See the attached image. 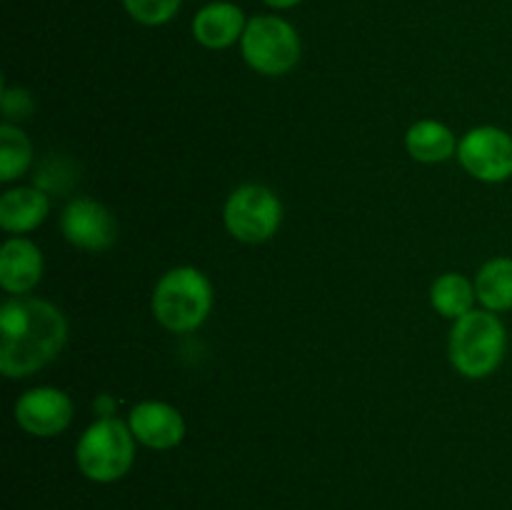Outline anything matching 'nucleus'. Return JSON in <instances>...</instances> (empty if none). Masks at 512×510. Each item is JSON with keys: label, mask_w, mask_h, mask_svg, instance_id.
Instances as JSON below:
<instances>
[{"label": "nucleus", "mask_w": 512, "mask_h": 510, "mask_svg": "<svg viewBox=\"0 0 512 510\" xmlns=\"http://www.w3.org/2000/svg\"><path fill=\"white\" fill-rule=\"evenodd\" d=\"M68 340V320L58 305L33 295H13L0 305V370L10 380L28 378L58 358Z\"/></svg>", "instance_id": "nucleus-1"}, {"label": "nucleus", "mask_w": 512, "mask_h": 510, "mask_svg": "<svg viewBox=\"0 0 512 510\" xmlns=\"http://www.w3.org/2000/svg\"><path fill=\"white\" fill-rule=\"evenodd\" d=\"M150 308L155 320L170 333H193L213 310V283L193 265L170 268L155 283Z\"/></svg>", "instance_id": "nucleus-2"}, {"label": "nucleus", "mask_w": 512, "mask_h": 510, "mask_svg": "<svg viewBox=\"0 0 512 510\" xmlns=\"http://www.w3.org/2000/svg\"><path fill=\"white\" fill-rule=\"evenodd\" d=\"M505 350H508V330L498 313L475 308L453 323L448 343L450 363L465 378L480 380L493 375L503 365Z\"/></svg>", "instance_id": "nucleus-3"}, {"label": "nucleus", "mask_w": 512, "mask_h": 510, "mask_svg": "<svg viewBox=\"0 0 512 510\" xmlns=\"http://www.w3.org/2000/svg\"><path fill=\"white\" fill-rule=\"evenodd\" d=\"M135 435L120 418H98L75 445V463L93 483H115L135 463Z\"/></svg>", "instance_id": "nucleus-4"}, {"label": "nucleus", "mask_w": 512, "mask_h": 510, "mask_svg": "<svg viewBox=\"0 0 512 510\" xmlns=\"http://www.w3.org/2000/svg\"><path fill=\"white\" fill-rule=\"evenodd\" d=\"M243 60L260 75L278 78L300 60V35L280 15H253L240 38Z\"/></svg>", "instance_id": "nucleus-5"}, {"label": "nucleus", "mask_w": 512, "mask_h": 510, "mask_svg": "<svg viewBox=\"0 0 512 510\" xmlns=\"http://www.w3.org/2000/svg\"><path fill=\"white\" fill-rule=\"evenodd\" d=\"M223 223L240 243H265L283 223V203L268 185L245 183L225 200Z\"/></svg>", "instance_id": "nucleus-6"}, {"label": "nucleus", "mask_w": 512, "mask_h": 510, "mask_svg": "<svg viewBox=\"0 0 512 510\" xmlns=\"http://www.w3.org/2000/svg\"><path fill=\"white\" fill-rule=\"evenodd\" d=\"M460 165L470 178L498 185L512 178V135L498 125H478L458 143Z\"/></svg>", "instance_id": "nucleus-7"}, {"label": "nucleus", "mask_w": 512, "mask_h": 510, "mask_svg": "<svg viewBox=\"0 0 512 510\" xmlns=\"http://www.w3.org/2000/svg\"><path fill=\"white\" fill-rule=\"evenodd\" d=\"M73 400L65 390L53 385L30 388L15 400V423L33 438H53L73 423Z\"/></svg>", "instance_id": "nucleus-8"}, {"label": "nucleus", "mask_w": 512, "mask_h": 510, "mask_svg": "<svg viewBox=\"0 0 512 510\" xmlns=\"http://www.w3.org/2000/svg\"><path fill=\"white\" fill-rule=\"evenodd\" d=\"M60 230L70 245L85 250V253H103V250L113 248L118 240V223H115L113 213L103 203L83 198V195L73 198L63 208Z\"/></svg>", "instance_id": "nucleus-9"}, {"label": "nucleus", "mask_w": 512, "mask_h": 510, "mask_svg": "<svg viewBox=\"0 0 512 510\" xmlns=\"http://www.w3.org/2000/svg\"><path fill=\"white\" fill-rule=\"evenodd\" d=\"M128 425L135 440L150 450H173L185 440L183 413L175 405L163 400H143L133 405L128 415Z\"/></svg>", "instance_id": "nucleus-10"}, {"label": "nucleus", "mask_w": 512, "mask_h": 510, "mask_svg": "<svg viewBox=\"0 0 512 510\" xmlns=\"http://www.w3.org/2000/svg\"><path fill=\"white\" fill-rule=\"evenodd\" d=\"M245 25H248V18L240 10V5L228 3V0H215V3L203 5L193 15L190 30H193L195 43L203 45V48L225 50L240 43Z\"/></svg>", "instance_id": "nucleus-11"}, {"label": "nucleus", "mask_w": 512, "mask_h": 510, "mask_svg": "<svg viewBox=\"0 0 512 510\" xmlns=\"http://www.w3.org/2000/svg\"><path fill=\"white\" fill-rule=\"evenodd\" d=\"M43 253L33 240L15 235L0 248V288L10 295H28L43 278Z\"/></svg>", "instance_id": "nucleus-12"}, {"label": "nucleus", "mask_w": 512, "mask_h": 510, "mask_svg": "<svg viewBox=\"0 0 512 510\" xmlns=\"http://www.w3.org/2000/svg\"><path fill=\"white\" fill-rule=\"evenodd\" d=\"M50 213V198L43 188H20L5 190L0 198V228L5 233L25 235L45 223Z\"/></svg>", "instance_id": "nucleus-13"}, {"label": "nucleus", "mask_w": 512, "mask_h": 510, "mask_svg": "<svg viewBox=\"0 0 512 510\" xmlns=\"http://www.w3.org/2000/svg\"><path fill=\"white\" fill-rule=\"evenodd\" d=\"M458 143L460 140L455 138L453 130L433 118L418 120L405 133V148H408L410 158L425 165L445 163L458 155Z\"/></svg>", "instance_id": "nucleus-14"}, {"label": "nucleus", "mask_w": 512, "mask_h": 510, "mask_svg": "<svg viewBox=\"0 0 512 510\" xmlns=\"http://www.w3.org/2000/svg\"><path fill=\"white\" fill-rule=\"evenodd\" d=\"M475 295L478 303L490 313H505L512 310V258L498 255L488 263L480 265L475 275Z\"/></svg>", "instance_id": "nucleus-15"}, {"label": "nucleus", "mask_w": 512, "mask_h": 510, "mask_svg": "<svg viewBox=\"0 0 512 510\" xmlns=\"http://www.w3.org/2000/svg\"><path fill=\"white\" fill-rule=\"evenodd\" d=\"M430 303L438 315L448 320H458L475 310L478 295H475V283L460 273H443L433 280L430 288Z\"/></svg>", "instance_id": "nucleus-16"}, {"label": "nucleus", "mask_w": 512, "mask_h": 510, "mask_svg": "<svg viewBox=\"0 0 512 510\" xmlns=\"http://www.w3.org/2000/svg\"><path fill=\"white\" fill-rule=\"evenodd\" d=\"M33 163V145L30 138L13 123L0 125V180L10 183L18 180Z\"/></svg>", "instance_id": "nucleus-17"}, {"label": "nucleus", "mask_w": 512, "mask_h": 510, "mask_svg": "<svg viewBox=\"0 0 512 510\" xmlns=\"http://www.w3.org/2000/svg\"><path fill=\"white\" fill-rule=\"evenodd\" d=\"M125 13L145 28H158L178 15L183 0H120Z\"/></svg>", "instance_id": "nucleus-18"}, {"label": "nucleus", "mask_w": 512, "mask_h": 510, "mask_svg": "<svg viewBox=\"0 0 512 510\" xmlns=\"http://www.w3.org/2000/svg\"><path fill=\"white\" fill-rule=\"evenodd\" d=\"M0 103H3L5 123L30 118V113L35 110L33 98H30L28 90H23V88H8V85H5L3 95H0Z\"/></svg>", "instance_id": "nucleus-19"}, {"label": "nucleus", "mask_w": 512, "mask_h": 510, "mask_svg": "<svg viewBox=\"0 0 512 510\" xmlns=\"http://www.w3.org/2000/svg\"><path fill=\"white\" fill-rule=\"evenodd\" d=\"M113 410L115 400L110 398V395H100V398L95 400V413H98V418H113Z\"/></svg>", "instance_id": "nucleus-20"}, {"label": "nucleus", "mask_w": 512, "mask_h": 510, "mask_svg": "<svg viewBox=\"0 0 512 510\" xmlns=\"http://www.w3.org/2000/svg\"><path fill=\"white\" fill-rule=\"evenodd\" d=\"M263 3L273 10H290L303 3V0H263Z\"/></svg>", "instance_id": "nucleus-21"}]
</instances>
